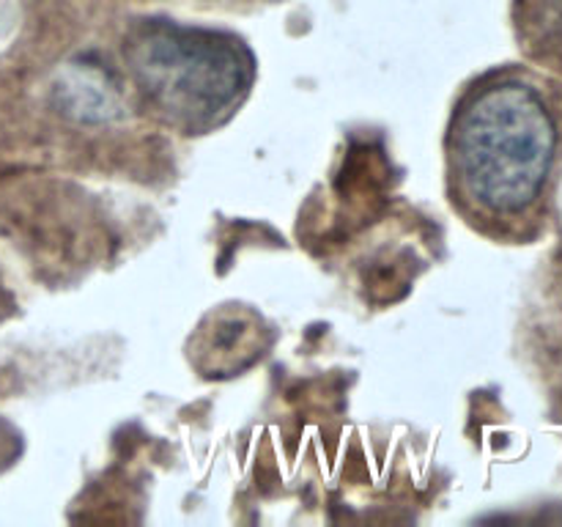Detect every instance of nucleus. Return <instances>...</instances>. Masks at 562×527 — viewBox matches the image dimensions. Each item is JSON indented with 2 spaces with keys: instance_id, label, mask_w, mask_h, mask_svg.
Listing matches in <instances>:
<instances>
[{
  "instance_id": "nucleus-1",
  "label": "nucleus",
  "mask_w": 562,
  "mask_h": 527,
  "mask_svg": "<svg viewBox=\"0 0 562 527\" xmlns=\"http://www.w3.org/2000/svg\"><path fill=\"white\" fill-rule=\"evenodd\" d=\"M445 152L461 212L477 223L514 225L543 198L558 154V124L532 82L492 75L459 99Z\"/></svg>"
},
{
  "instance_id": "nucleus-2",
  "label": "nucleus",
  "mask_w": 562,
  "mask_h": 527,
  "mask_svg": "<svg viewBox=\"0 0 562 527\" xmlns=\"http://www.w3.org/2000/svg\"><path fill=\"white\" fill-rule=\"evenodd\" d=\"M124 58L148 108L184 132L231 119L256 75L250 49L234 36L173 22L137 27Z\"/></svg>"
},
{
  "instance_id": "nucleus-3",
  "label": "nucleus",
  "mask_w": 562,
  "mask_h": 527,
  "mask_svg": "<svg viewBox=\"0 0 562 527\" xmlns=\"http://www.w3.org/2000/svg\"><path fill=\"white\" fill-rule=\"evenodd\" d=\"M516 33L536 64L562 75V0H516Z\"/></svg>"
}]
</instances>
